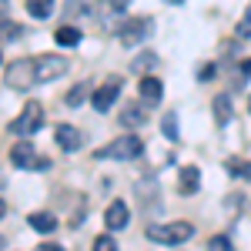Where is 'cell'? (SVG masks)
<instances>
[{
	"label": "cell",
	"instance_id": "6da1fadb",
	"mask_svg": "<svg viewBox=\"0 0 251 251\" xmlns=\"http://www.w3.org/2000/svg\"><path fill=\"white\" fill-rule=\"evenodd\" d=\"M144 234H148L154 245H181V241H188L194 234V228L188 221H161V225H148Z\"/></svg>",
	"mask_w": 251,
	"mask_h": 251
},
{
	"label": "cell",
	"instance_id": "7a4b0ae2",
	"mask_svg": "<svg viewBox=\"0 0 251 251\" xmlns=\"http://www.w3.org/2000/svg\"><path fill=\"white\" fill-rule=\"evenodd\" d=\"M141 151H144V141L137 134H124V137H117V141H111L107 148H100L94 157L97 161H100V157H104V161H131V157H137Z\"/></svg>",
	"mask_w": 251,
	"mask_h": 251
},
{
	"label": "cell",
	"instance_id": "3957f363",
	"mask_svg": "<svg viewBox=\"0 0 251 251\" xmlns=\"http://www.w3.org/2000/svg\"><path fill=\"white\" fill-rule=\"evenodd\" d=\"M151 34H154V20L151 17H131L127 24H121L117 40H121L124 47H137L141 40H148Z\"/></svg>",
	"mask_w": 251,
	"mask_h": 251
},
{
	"label": "cell",
	"instance_id": "277c9868",
	"mask_svg": "<svg viewBox=\"0 0 251 251\" xmlns=\"http://www.w3.org/2000/svg\"><path fill=\"white\" fill-rule=\"evenodd\" d=\"M40 124H44V107H40L37 100H27V107L20 111V117L10 124V131L20 134V137H30V134L40 131Z\"/></svg>",
	"mask_w": 251,
	"mask_h": 251
},
{
	"label": "cell",
	"instance_id": "5b68a950",
	"mask_svg": "<svg viewBox=\"0 0 251 251\" xmlns=\"http://www.w3.org/2000/svg\"><path fill=\"white\" fill-rule=\"evenodd\" d=\"M67 60L60 57V54H40V57H34V74H37V84H44V80H57L67 74Z\"/></svg>",
	"mask_w": 251,
	"mask_h": 251
},
{
	"label": "cell",
	"instance_id": "8992f818",
	"mask_svg": "<svg viewBox=\"0 0 251 251\" xmlns=\"http://www.w3.org/2000/svg\"><path fill=\"white\" fill-rule=\"evenodd\" d=\"M37 84V74H34V57L30 60H14L7 67V87L14 91H30Z\"/></svg>",
	"mask_w": 251,
	"mask_h": 251
},
{
	"label": "cell",
	"instance_id": "52a82bcc",
	"mask_svg": "<svg viewBox=\"0 0 251 251\" xmlns=\"http://www.w3.org/2000/svg\"><path fill=\"white\" fill-rule=\"evenodd\" d=\"M10 161L17 164V168H27V171H37V151H34V144L30 141H17L14 148H10Z\"/></svg>",
	"mask_w": 251,
	"mask_h": 251
},
{
	"label": "cell",
	"instance_id": "ba28073f",
	"mask_svg": "<svg viewBox=\"0 0 251 251\" xmlns=\"http://www.w3.org/2000/svg\"><path fill=\"white\" fill-rule=\"evenodd\" d=\"M127 221H131V208H127L124 201H111L107 211H104V225H107V231H121V228H127Z\"/></svg>",
	"mask_w": 251,
	"mask_h": 251
},
{
	"label": "cell",
	"instance_id": "9c48e42d",
	"mask_svg": "<svg viewBox=\"0 0 251 251\" xmlns=\"http://www.w3.org/2000/svg\"><path fill=\"white\" fill-rule=\"evenodd\" d=\"M117 94H121V87H117V80H107V84H100L94 91V97H91V104H94V111H111L114 107V100H117Z\"/></svg>",
	"mask_w": 251,
	"mask_h": 251
},
{
	"label": "cell",
	"instance_id": "30bf717a",
	"mask_svg": "<svg viewBox=\"0 0 251 251\" xmlns=\"http://www.w3.org/2000/svg\"><path fill=\"white\" fill-rule=\"evenodd\" d=\"M54 137H57L60 151H80V144H84L80 131H77V127H71V124H60L57 131H54Z\"/></svg>",
	"mask_w": 251,
	"mask_h": 251
},
{
	"label": "cell",
	"instance_id": "8fae6325",
	"mask_svg": "<svg viewBox=\"0 0 251 251\" xmlns=\"http://www.w3.org/2000/svg\"><path fill=\"white\" fill-rule=\"evenodd\" d=\"M198 184H201V174H198V168L184 164V168H181V174H177V191L184 194V198H191V194H198Z\"/></svg>",
	"mask_w": 251,
	"mask_h": 251
},
{
	"label": "cell",
	"instance_id": "7c38bea8",
	"mask_svg": "<svg viewBox=\"0 0 251 251\" xmlns=\"http://www.w3.org/2000/svg\"><path fill=\"white\" fill-rule=\"evenodd\" d=\"M141 97L148 100V104H161V97H164V84L151 74H141Z\"/></svg>",
	"mask_w": 251,
	"mask_h": 251
},
{
	"label": "cell",
	"instance_id": "4fadbf2b",
	"mask_svg": "<svg viewBox=\"0 0 251 251\" xmlns=\"http://www.w3.org/2000/svg\"><path fill=\"white\" fill-rule=\"evenodd\" d=\"M27 221H30V228H34V231H40V234H50L54 228H57V218H54L50 211H34Z\"/></svg>",
	"mask_w": 251,
	"mask_h": 251
},
{
	"label": "cell",
	"instance_id": "5bb4252c",
	"mask_svg": "<svg viewBox=\"0 0 251 251\" xmlns=\"http://www.w3.org/2000/svg\"><path fill=\"white\" fill-rule=\"evenodd\" d=\"M121 124H124V127H141V124H148L144 107H141V104H127V107L121 111Z\"/></svg>",
	"mask_w": 251,
	"mask_h": 251
},
{
	"label": "cell",
	"instance_id": "9a60e30c",
	"mask_svg": "<svg viewBox=\"0 0 251 251\" xmlns=\"http://www.w3.org/2000/svg\"><path fill=\"white\" fill-rule=\"evenodd\" d=\"M27 30L20 27L17 20H10V17H0V40L3 44H10V40H17V37H24Z\"/></svg>",
	"mask_w": 251,
	"mask_h": 251
},
{
	"label": "cell",
	"instance_id": "2e32d148",
	"mask_svg": "<svg viewBox=\"0 0 251 251\" xmlns=\"http://www.w3.org/2000/svg\"><path fill=\"white\" fill-rule=\"evenodd\" d=\"M54 40H57L60 47H77V44H80V30H77V27H71V24H64V27H57Z\"/></svg>",
	"mask_w": 251,
	"mask_h": 251
},
{
	"label": "cell",
	"instance_id": "e0dca14e",
	"mask_svg": "<svg viewBox=\"0 0 251 251\" xmlns=\"http://www.w3.org/2000/svg\"><path fill=\"white\" fill-rule=\"evenodd\" d=\"M27 14L34 20H47L54 14V0H27Z\"/></svg>",
	"mask_w": 251,
	"mask_h": 251
},
{
	"label": "cell",
	"instance_id": "ac0fdd59",
	"mask_svg": "<svg viewBox=\"0 0 251 251\" xmlns=\"http://www.w3.org/2000/svg\"><path fill=\"white\" fill-rule=\"evenodd\" d=\"M214 121H218V124H228V121H231V100H228V94L214 97Z\"/></svg>",
	"mask_w": 251,
	"mask_h": 251
},
{
	"label": "cell",
	"instance_id": "d6986e66",
	"mask_svg": "<svg viewBox=\"0 0 251 251\" xmlns=\"http://www.w3.org/2000/svg\"><path fill=\"white\" fill-rule=\"evenodd\" d=\"M154 64H157V54L144 50V54H137V57H134L131 71H134V74H148V71H154Z\"/></svg>",
	"mask_w": 251,
	"mask_h": 251
},
{
	"label": "cell",
	"instance_id": "ffe728a7",
	"mask_svg": "<svg viewBox=\"0 0 251 251\" xmlns=\"http://www.w3.org/2000/svg\"><path fill=\"white\" fill-rule=\"evenodd\" d=\"M225 168H228V174H234V177H251V164L245 157H228Z\"/></svg>",
	"mask_w": 251,
	"mask_h": 251
},
{
	"label": "cell",
	"instance_id": "44dd1931",
	"mask_svg": "<svg viewBox=\"0 0 251 251\" xmlns=\"http://www.w3.org/2000/svg\"><path fill=\"white\" fill-rule=\"evenodd\" d=\"M84 97H87V84H77V87H71V91H67L64 100H67L71 107H77V104H84Z\"/></svg>",
	"mask_w": 251,
	"mask_h": 251
},
{
	"label": "cell",
	"instance_id": "7402d4cb",
	"mask_svg": "<svg viewBox=\"0 0 251 251\" xmlns=\"http://www.w3.org/2000/svg\"><path fill=\"white\" fill-rule=\"evenodd\" d=\"M94 248L97 251H114V238H111V234H97V238H94Z\"/></svg>",
	"mask_w": 251,
	"mask_h": 251
},
{
	"label": "cell",
	"instance_id": "603a6c76",
	"mask_svg": "<svg viewBox=\"0 0 251 251\" xmlns=\"http://www.w3.org/2000/svg\"><path fill=\"white\" fill-rule=\"evenodd\" d=\"M104 7H107L111 14H124V10L131 7V0H104Z\"/></svg>",
	"mask_w": 251,
	"mask_h": 251
},
{
	"label": "cell",
	"instance_id": "cb8c5ba5",
	"mask_svg": "<svg viewBox=\"0 0 251 251\" xmlns=\"http://www.w3.org/2000/svg\"><path fill=\"white\" fill-rule=\"evenodd\" d=\"M161 127H164V134L171 137V141H177V124H174V114L164 117V124H161Z\"/></svg>",
	"mask_w": 251,
	"mask_h": 251
},
{
	"label": "cell",
	"instance_id": "d4e9b609",
	"mask_svg": "<svg viewBox=\"0 0 251 251\" xmlns=\"http://www.w3.org/2000/svg\"><path fill=\"white\" fill-rule=\"evenodd\" d=\"M208 248H214V251H228V248H231V241H228L225 234H218V238H211V241H208Z\"/></svg>",
	"mask_w": 251,
	"mask_h": 251
},
{
	"label": "cell",
	"instance_id": "484cf974",
	"mask_svg": "<svg viewBox=\"0 0 251 251\" xmlns=\"http://www.w3.org/2000/svg\"><path fill=\"white\" fill-rule=\"evenodd\" d=\"M238 37H241V40L251 37V14H248V17H241V24H238Z\"/></svg>",
	"mask_w": 251,
	"mask_h": 251
},
{
	"label": "cell",
	"instance_id": "4316f807",
	"mask_svg": "<svg viewBox=\"0 0 251 251\" xmlns=\"http://www.w3.org/2000/svg\"><path fill=\"white\" fill-rule=\"evenodd\" d=\"M198 77H201V80H208V77H214V67H211V64H208V67H201V71H198Z\"/></svg>",
	"mask_w": 251,
	"mask_h": 251
},
{
	"label": "cell",
	"instance_id": "83f0119b",
	"mask_svg": "<svg viewBox=\"0 0 251 251\" xmlns=\"http://www.w3.org/2000/svg\"><path fill=\"white\" fill-rule=\"evenodd\" d=\"M251 74V60H245V64H241V77H248Z\"/></svg>",
	"mask_w": 251,
	"mask_h": 251
},
{
	"label": "cell",
	"instance_id": "f1b7e54d",
	"mask_svg": "<svg viewBox=\"0 0 251 251\" xmlns=\"http://www.w3.org/2000/svg\"><path fill=\"white\" fill-rule=\"evenodd\" d=\"M0 17H7V0H0Z\"/></svg>",
	"mask_w": 251,
	"mask_h": 251
},
{
	"label": "cell",
	"instance_id": "f546056e",
	"mask_svg": "<svg viewBox=\"0 0 251 251\" xmlns=\"http://www.w3.org/2000/svg\"><path fill=\"white\" fill-rule=\"evenodd\" d=\"M3 211H7V204H3V198H0V214H3Z\"/></svg>",
	"mask_w": 251,
	"mask_h": 251
},
{
	"label": "cell",
	"instance_id": "4dcf8cb0",
	"mask_svg": "<svg viewBox=\"0 0 251 251\" xmlns=\"http://www.w3.org/2000/svg\"><path fill=\"white\" fill-rule=\"evenodd\" d=\"M248 111H251V97H248Z\"/></svg>",
	"mask_w": 251,
	"mask_h": 251
},
{
	"label": "cell",
	"instance_id": "1f68e13d",
	"mask_svg": "<svg viewBox=\"0 0 251 251\" xmlns=\"http://www.w3.org/2000/svg\"><path fill=\"white\" fill-rule=\"evenodd\" d=\"M0 245H3V238H0Z\"/></svg>",
	"mask_w": 251,
	"mask_h": 251
},
{
	"label": "cell",
	"instance_id": "d6a6232c",
	"mask_svg": "<svg viewBox=\"0 0 251 251\" xmlns=\"http://www.w3.org/2000/svg\"><path fill=\"white\" fill-rule=\"evenodd\" d=\"M0 60H3V57H0Z\"/></svg>",
	"mask_w": 251,
	"mask_h": 251
}]
</instances>
